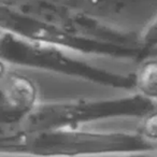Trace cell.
<instances>
[{"label": "cell", "instance_id": "6da1fadb", "mask_svg": "<svg viewBox=\"0 0 157 157\" xmlns=\"http://www.w3.org/2000/svg\"><path fill=\"white\" fill-rule=\"evenodd\" d=\"M3 102L11 111L25 112L33 109L38 101V90L35 83L28 78L8 73L2 78Z\"/></svg>", "mask_w": 157, "mask_h": 157}, {"label": "cell", "instance_id": "7a4b0ae2", "mask_svg": "<svg viewBox=\"0 0 157 157\" xmlns=\"http://www.w3.org/2000/svg\"><path fill=\"white\" fill-rule=\"evenodd\" d=\"M135 86L144 99L157 103V57L143 60L135 72Z\"/></svg>", "mask_w": 157, "mask_h": 157}, {"label": "cell", "instance_id": "3957f363", "mask_svg": "<svg viewBox=\"0 0 157 157\" xmlns=\"http://www.w3.org/2000/svg\"><path fill=\"white\" fill-rule=\"evenodd\" d=\"M139 132L146 142L157 144V110L144 115L140 122Z\"/></svg>", "mask_w": 157, "mask_h": 157}]
</instances>
